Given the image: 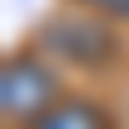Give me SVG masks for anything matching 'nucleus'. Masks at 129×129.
<instances>
[{"mask_svg": "<svg viewBox=\"0 0 129 129\" xmlns=\"http://www.w3.org/2000/svg\"><path fill=\"white\" fill-rule=\"evenodd\" d=\"M38 43L48 48V53H57V57H67V62H77V67H101V62H110L115 53H120V43H115V34H110V24L105 19H91V14H53L43 29H38Z\"/></svg>", "mask_w": 129, "mask_h": 129, "instance_id": "obj_1", "label": "nucleus"}, {"mask_svg": "<svg viewBox=\"0 0 129 129\" xmlns=\"http://www.w3.org/2000/svg\"><path fill=\"white\" fill-rule=\"evenodd\" d=\"M48 105H57V81L43 62L14 57L0 72V110L10 120H38Z\"/></svg>", "mask_w": 129, "mask_h": 129, "instance_id": "obj_2", "label": "nucleus"}, {"mask_svg": "<svg viewBox=\"0 0 129 129\" xmlns=\"http://www.w3.org/2000/svg\"><path fill=\"white\" fill-rule=\"evenodd\" d=\"M34 129H105V115L81 101H57L34 120Z\"/></svg>", "mask_w": 129, "mask_h": 129, "instance_id": "obj_3", "label": "nucleus"}, {"mask_svg": "<svg viewBox=\"0 0 129 129\" xmlns=\"http://www.w3.org/2000/svg\"><path fill=\"white\" fill-rule=\"evenodd\" d=\"M81 5H96L101 14H115V19H129V0H81Z\"/></svg>", "mask_w": 129, "mask_h": 129, "instance_id": "obj_4", "label": "nucleus"}]
</instances>
